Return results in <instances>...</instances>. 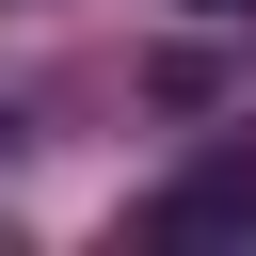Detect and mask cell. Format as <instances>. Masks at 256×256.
I'll list each match as a JSON object with an SVG mask.
<instances>
[{
	"instance_id": "obj_1",
	"label": "cell",
	"mask_w": 256,
	"mask_h": 256,
	"mask_svg": "<svg viewBox=\"0 0 256 256\" xmlns=\"http://www.w3.org/2000/svg\"><path fill=\"white\" fill-rule=\"evenodd\" d=\"M192 16H256V0H192Z\"/></svg>"
}]
</instances>
